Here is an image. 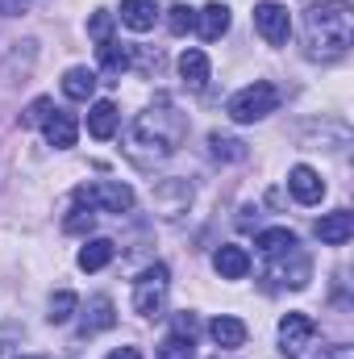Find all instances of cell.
Instances as JSON below:
<instances>
[{
    "label": "cell",
    "instance_id": "obj_12",
    "mask_svg": "<svg viewBox=\"0 0 354 359\" xmlns=\"http://www.w3.org/2000/svg\"><path fill=\"white\" fill-rule=\"evenodd\" d=\"M213 268L221 271V280H246V271H250V255H246V247L225 243V247L213 251Z\"/></svg>",
    "mask_w": 354,
    "mask_h": 359
},
{
    "label": "cell",
    "instance_id": "obj_2",
    "mask_svg": "<svg viewBox=\"0 0 354 359\" xmlns=\"http://www.w3.org/2000/svg\"><path fill=\"white\" fill-rule=\"evenodd\" d=\"M183 130H187V126H183L179 109L167 96H159L146 113L134 117V126H129V155H134L138 163L167 159V155H176V147L183 142Z\"/></svg>",
    "mask_w": 354,
    "mask_h": 359
},
{
    "label": "cell",
    "instance_id": "obj_21",
    "mask_svg": "<svg viewBox=\"0 0 354 359\" xmlns=\"http://www.w3.org/2000/svg\"><path fill=\"white\" fill-rule=\"evenodd\" d=\"M92 92H96V72L71 67V72L63 76V96H67V100H92Z\"/></svg>",
    "mask_w": 354,
    "mask_h": 359
},
{
    "label": "cell",
    "instance_id": "obj_9",
    "mask_svg": "<svg viewBox=\"0 0 354 359\" xmlns=\"http://www.w3.org/2000/svg\"><path fill=\"white\" fill-rule=\"evenodd\" d=\"M42 134H46V142H50L55 151H71V147H76V138H80V121H76L71 113H63V109H55V113L46 117V126H42Z\"/></svg>",
    "mask_w": 354,
    "mask_h": 359
},
{
    "label": "cell",
    "instance_id": "obj_11",
    "mask_svg": "<svg viewBox=\"0 0 354 359\" xmlns=\"http://www.w3.org/2000/svg\"><path fill=\"white\" fill-rule=\"evenodd\" d=\"M208 334H213V343H217L221 351H238V347L246 343V322L234 318V313H221V318L208 322Z\"/></svg>",
    "mask_w": 354,
    "mask_h": 359
},
{
    "label": "cell",
    "instance_id": "obj_10",
    "mask_svg": "<svg viewBox=\"0 0 354 359\" xmlns=\"http://www.w3.org/2000/svg\"><path fill=\"white\" fill-rule=\"evenodd\" d=\"M354 234V213L351 209H334V213H325L321 222H317V238L325 243V247H342V243H351Z\"/></svg>",
    "mask_w": 354,
    "mask_h": 359
},
{
    "label": "cell",
    "instance_id": "obj_29",
    "mask_svg": "<svg viewBox=\"0 0 354 359\" xmlns=\"http://www.w3.org/2000/svg\"><path fill=\"white\" fill-rule=\"evenodd\" d=\"M176 334L196 339V318H192V313H176Z\"/></svg>",
    "mask_w": 354,
    "mask_h": 359
},
{
    "label": "cell",
    "instance_id": "obj_14",
    "mask_svg": "<svg viewBox=\"0 0 354 359\" xmlns=\"http://www.w3.org/2000/svg\"><path fill=\"white\" fill-rule=\"evenodd\" d=\"M113 326H117L113 301H108V297H92V301H88V313H84V322H80V334H84V339H92V334L113 330Z\"/></svg>",
    "mask_w": 354,
    "mask_h": 359
},
{
    "label": "cell",
    "instance_id": "obj_13",
    "mask_svg": "<svg viewBox=\"0 0 354 359\" xmlns=\"http://www.w3.org/2000/svg\"><path fill=\"white\" fill-rule=\"evenodd\" d=\"M196 29H200V38H204V42H217V38H225V34H229V8H225L221 0L204 4V8L196 13Z\"/></svg>",
    "mask_w": 354,
    "mask_h": 359
},
{
    "label": "cell",
    "instance_id": "obj_30",
    "mask_svg": "<svg viewBox=\"0 0 354 359\" xmlns=\"http://www.w3.org/2000/svg\"><path fill=\"white\" fill-rule=\"evenodd\" d=\"M34 0H0V17H21Z\"/></svg>",
    "mask_w": 354,
    "mask_h": 359
},
{
    "label": "cell",
    "instance_id": "obj_15",
    "mask_svg": "<svg viewBox=\"0 0 354 359\" xmlns=\"http://www.w3.org/2000/svg\"><path fill=\"white\" fill-rule=\"evenodd\" d=\"M117 126H121V113H117V104L113 100H96L88 109V134L92 138H113L117 134Z\"/></svg>",
    "mask_w": 354,
    "mask_h": 359
},
{
    "label": "cell",
    "instance_id": "obj_26",
    "mask_svg": "<svg viewBox=\"0 0 354 359\" xmlns=\"http://www.w3.org/2000/svg\"><path fill=\"white\" fill-rule=\"evenodd\" d=\"M50 113H55V100H50V96H38V100L25 109V117H21V121H25V126H46V117H50Z\"/></svg>",
    "mask_w": 354,
    "mask_h": 359
},
{
    "label": "cell",
    "instance_id": "obj_8",
    "mask_svg": "<svg viewBox=\"0 0 354 359\" xmlns=\"http://www.w3.org/2000/svg\"><path fill=\"white\" fill-rule=\"evenodd\" d=\"M288 192L300 201V205H321V196H325V180L317 176L313 168H292L288 172Z\"/></svg>",
    "mask_w": 354,
    "mask_h": 359
},
{
    "label": "cell",
    "instance_id": "obj_28",
    "mask_svg": "<svg viewBox=\"0 0 354 359\" xmlns=\"http://www.w3.org/2000/svg\"><path fill=\"white\" fill-rule=\"evenodd\" d=\"M92 222H96V213H92V209H84V205H76V209H71V217H67L63 226H67L71 234H84V230H92Z\"/></svg>",
    "mask_w": 354,
    "mask_h": 359
},
{
    "label": "cell",
    "instance_id": "obj_16",
    "mask_svg": "<svg viewBox=\"0 0 354 359\" xmlns=\"http://www.w3.org/2000/svg\"><path fill=\"white\" fill-rule=\"evenodd\" d=\"M113 255H117V243L113 238H88L84 247H80V255H76V264L84 271H100L113 264Z\"/></svg>",
    "mask_w": 354,
    "mask_h": 359
},
{
    "label": "cell",
    "instance_id": "obj_31",
    "mask_svg": "<svg viewBox=\"0 0 354 359\" xmlns=\"http://www.w3.org/2000/svg\"><path fill=\"white\" fill-rule=\"evenodd\" d=\"M104 359H142V351L138 347H117V351H108Z\"/></svg>",
    "mask_w": 354,
    "mask_h": 359
},
{
    "label": "cell",
    "instance_id": "obj_6",
    "mask_svg": "<svg viewBox=\"0 0 354 359\" xmlns=\"http://www.w3.org/2000/svg\"><path fill=\"white\" fill-rule=\"evenodd\" d=\"M255 29L263 34L267 46H288V38H292V17H288V8H283L279 0H263V4H255Z\"/></svg>",
    "mask_w": 354,
    "mask_h": 359
},
{
    "label": "cell",
    "instance_id": "obj_18",
    "mask_svg": "<svg viewBox=\"0 0 354 359\" xmlns=\"http://www.w3.org/2000/svg\"><path fill=\"white\" fill-rule=\"evenodd\" d=\"M155 17H159V4L155 0H121V21L138 34L155 29Z\"/></svg>",
    "mask_w": 354,
    "mask_h": 359
},
{
    "label": "cell",
    "instance_id": "obj_1",
    "mask_svg": "<svg viewBox=\"0 0 354 359\" xmlns=\"http://www.w3.org/2000/svg\"><path fill=\"white\" fill-rule=\"evenodd\" d=\"M354 42V8L346 0H317L304 13V55L313 63H334Z\"/></svg>",
    "mask_w": 354,
    "mask_h": 359
},
{
    "label": "cell",
    "instance_id": "obj_19",
    "mask_svg": "<svg viewBox=\"0 0 354 359\" xmlns=\"http://www.w3.org/2000/svg\"><path fill=\"white\" fill-rule=\"evenodd\" d=\"M255 247L263 251L267 259H275V255H288V251H296L300 243H296V234H292L288 226H275V230H263V234L255 238Z\"/></svg>",
    "mask_w": 354,
    "mask_h": 359
},
{
    "label": "cell",
    "instance_id": "obj_32",
    "mask_svg": "<svg viewBox=\"0 0 354 359\" xmlns=\"http://www.w3.org/2000/svg\"><path fill=\"white\" fill-rule=\"evenodd\" d=\"M325 359H354V347H334Z\"/></svg>",
    "mask_w": 354,
    "mask_h": 359
},
{
    "label": "cell",
    "instance_id": "obj_24",
    "mask_svg": "<svg viewBox=\"0 0 354 359\" xmlns=\"http://www.w3.org/2000/svg\"><path fill=\"white\" fill-rule=\"evenodd\" d=\"M167 25H171V34H192L196 29V8H187V4H171L167 8Z\"/></svg>",
    "mask_w": 354,
    "mask_h": 359
},
{
    "label": "cell",
    "instance_id": "obj_27",
    "mask_svg": "<svg viewBox=\"0 0 354 359\" xmlns=\"http://www.w3.org/2000/svg\"><path fill=\"white\" fill-rule=\"evenodd\" d=\"M88 34L96 38V42H108L113 38V13H92V21H88Z\"/></svg>",
    "mask_w": 354,
    "mask_h": 359
},
{
    "label": "cell",
    "instance_id": "obj_3",
    "mask_svg": "<svg viewBox=\"0 0 354 359\" xmlns=\"http://www.w3.org/2000/svg\"><path fill=\"white\" fill-rule=\"evenodd\" d=\"M275 109H279V92H275V84H267V80H255V84L238 88L229 96V104H225V113H229L238 126L263 121L267 113H275Z\"/></svg>",
    "mask_w": 354,
    "mask_h": 359
},
{
    "label": "cell",
    "instance_id": "obj_7",
    "mask_svg": "<svg viewBox=\"0 0 354 359\" xmlns=\"http://www.w3.org/2000/svg\"><path fill=\"white\" fill-rule=\"evenodd\" d=\"M313 334H317V322L309 313H283L279 318V351L288 359L304 355L309 343H313Z\"/></svg>",
    "mask_w": 354,
    "mask_h": 359
},
{
    "label": "cell",
    "instance_id": "obj_25",
    "mask_svg": "<svg viewBox=\"0 0 354 359\" xmlns=\"http://www.w3.org/2000/svg\"><path fill=\"white\" fill-rule=\"evenodd\" d=\"M159 359H196V343L183 339V334H171V339H163Z\"/></svg>",
    "mask_w": 354,
    "mask_h": 359
},
{
    "label": "cell",
    "instance_id": "obj_20",
    "mask_svg": "<svg viewBox=\"0 0 354 359\" xmlns=\"http://www.w3.org/2000/svg\"><path fill=\"white\" fill-rule=\"evenodd\" d=\"M96 59H100V67H104L108 76H121V72L129 67V46L117 42V38H108V42L96 46Z\"/></svg>",
    "mask_w": 354,
    "mask_h": 359
},
{
    "label": "cell",
    "instance_id": "obj_5",
    "mask_svg": "<svg viewBox=\"0 0 354 359\" xmlns=\"http://www.w3.org/2000/svg\"><path fill=\"white\" fill-rule=\"evenodd\" d=\"M76 205L104 209V213H129V209H134V188H129V184H121V180L84 184V188H76Z\"/></svg>",
    "mask_w": 354,
    "mask_h": 359
},
{
    "label": "cell",
    "instance_id": "obj_23",
    "mask_svg": "<svg viewBox=\"0 0 354 359\" xmlns=\"http://www.w3.org/2000/svg\"><path fill=\"white\" fill-rule=\"evenodd\" d=\"M76 305H80V297H76V292H67V288H63V292H55V297H50V313H46V318H50V326L71 322Z\"/></svg>",
    "mask_w": 354,
    "mask_h": 359
},
{
    "label": "cell",
    "instance_id": "obj_22",
    "mask_svg": "<svg viewBox=\"0 0 354 359\" xmlns=\"http://www.w3.org/2000/svg\"><path fill=\"white\" fill-rule=\"evenodd\" d=\"M208 151H213V159H225V163H242L250 155L246 142L242 138H229V134H208Z\"/></svg>",
    "mask_w": 354,
    "mask_h": 359
},
{
    "label": "cell",
    "instance_id": "obj_17",
    "mask_svg": "<svg viewBox=\"0 0 354 359\" xmlns=\"http://www.w3.org/2000/svg\"><path fill=\"white\" fill-rule=\"evenodd\" d=\"M179 76H183V84H187L192 92H200L204 84H208V55L196 50V46L183 50V55H179Z\"/></svg>",
    "mask_w": 354,
    "mask_h": 359
},
{
    "label": "cell",
    "instance_id": "obj_4",
    "mask_svg": "<svg viewBox=\"0 0 354 359\" xmlns=\"http://www.w3.org/2000/svg\"><path fill=\"white\" fill-rule=\"evenodd\" d=\"M167 280H171L167 264H150V268L142 271V276L134 280V313L159 318V313L167 309Z\"/></svg>",
    "mask_w": 354,
    "mask_h": 359
},
{
    "label": "cell",
    "instance_id": "obj_33",
    "mask_svg": "<svg viewBox=\"0 0 354 359\" xmlns=\"http://www.w3.org/2000/svg\"><path fill=\"white\" fill-rule=\"evenodd\" d=\"M21 359H34V355H21Z\"/></svg>",
    "mask_w": 354,
    "mask_h": 359
}]
</instances>
